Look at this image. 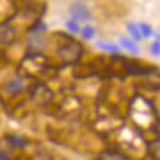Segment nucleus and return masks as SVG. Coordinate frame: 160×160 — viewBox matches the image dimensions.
I'll return each instance as SVG.
<instances>
[{
    "instance_id": "obj_5",
    "label": "nucleus",
    "mask_w": 160,
    "mask_h": 160,
    "mask_svg": "<svg viewBox=\"0 0 160 160\" xmlns=\"http://www.w3.org/2000/svg\"><path fill=\"white\" fill-rule=\"evenodd\" d=\"M94 35H95L94 28H91V26H85L84 29H81V36H82L84 39L90 40V39L94 38Z\"/></svg>"
},
{
    "instance_id": "obj_9",
    "label": "nucleus",
    "mask_w": 160,
    "mask_h": 160,
    "mask_svg": "<svg viewBox=\"0 0 160 160\" xmlns=\"http://www.w3.org/2000/svg\"><path fill=\"white\" fill-rule=\"evenodd\" d=\"M108 160H129L126 159L124 155H120V154H115V152H111V155L109 156Z\"/></svg>"
},
{
    "instance_id": "obj_7",
    "label": "nucleus",
    "mask_w": 160,
    "mask_h": 160,
    "mask_svg": "<svg viewBox=\"0 0 160 160\" xmlns=\"http://www.w3.org/2000/svg\"><path fill=\"white\" fill-rule=\"evenodd\" d=\"M66 28H68L70 31H72V32H79V31H80L79 24H78L75 20H69V21L66 22Z\"/></svg>"
},
{
    "instance_id": "obj_8",
    "label": "nucleus",
    "mask_w": 160,
    "mask_h": 160,
    "mask_svg": "<svg viewBox=\"0 0 160 160\" xmlns=\"http://www.w3.org/2000/svg\"><path fill=\"white\" fill-rule=\"evenodd\" d=\"M150 51H151V54L155 55V56H159V55H160V41H159V40L154 41V42L150 45Z\"/></svg>"
},
{
    "instance_id": "obj_10",
    "label": "nucleus",
    "mask_w": 160,
    "mask_h": 160,
    "mask_svg": "<svg viewBox=\"0 0 160 160\" xmlns=\"http://www.w3.org/2000/svg\"><path fill=\"white\" fill-rule=\"evenodd\" d=\"M152 150H154V154L160 159V141H156L152 145Z\"/></svg>"
},
{
    "instance_id": "obj_4",
    "label": "nucleus",
    "mask_w": 160,
    "mask_h": 160,
    "mask_svg": "<svg viewBox=\"0 0 160 160\" xmlns=\"http://www.w3.org/2000/svg\"><path fill=\"white\" fill-rule=\"evenodd\" d=\"M98 48H100L104 51L119 52V46H116L115 44H110V42H98Z\"/></svg>"
},
{
    "instance_id": "obj_3",
    "label": "nucleus",
    "mask_w": 160,
    "mask_h": 160,
    "mask_svg": "<svg viewBox=\"0 0 160 160\" xmlns=\"http://www.w3.org/2000/svg\"><path fill=\"white\" fill-rule=\"evenodd\" d=\"M120 44H121V46H124V48L128 49L129 51H132V52H138V51H139V49H138V46L134 44V41L129 40V39H126V38H121V39H120Z\"/></svg>"
},
{
    "instance_id": "obj_6",
    "label": "nucleus",
    "mask_w": 160,
    "mask_h": 160,
    "mask_svg": "<svg viewBox=\"0 0 160 160\" xmlns=\"http://www.w3.org/2000/svg\"><path fill=\"white\" fill-rule=\"evenodd\" d=\"M139 29H140L141 35L145 36V38H149V36H151V34H152L151 28H150L148 24H145V22H141V24L139 25Z\"/></svg>"
},
{
    "instance_id": "obj_2",
    "label": "nucleus",
    "mask_w": 160,
    "mask_h": 160,
    "mask_svg": "<svg viewBox=\"0 0 160 160\" xmlns=\"http://www.w3.org/2000/svg\"><path fill=\"white\" fill-rule=\"evenodd\" d=\"M128 30H129V32H130V35L136 40V41H139V40H141V32H140V29H139V25H136V24H129L128 25Z\"/></svg>"
},
{
    "instance_id": "obj_1",
    "label": "nucleus",
    "mask_w": 160,
    "mask_h": 160,
    "mask_svg": "<svg viewBox=\"0 0 160 160\" xmlns=\"http://www.w3.org/2000/svg\"><path fill=\"white\" fill-rule=\"evenodd\" d=\"M70 15H71L72 20H75L76 22H80V21L86 22L91 18L89 8L81 1H76L70 6Z\"/></svg>"
},
{
    "instance_id": "obj_11",
    "label": "nucleus",
    "mask_w": 160,
    "mask_h": 160,
    "mask_svg": "<svg viewBox=\"0 0 160 160\" xmlns=\"http://www.w3.org/2000/svg\"><path fill=\"white\" fill-rule=\"evenodd\" d=\"M158 40H159V41H160V35H158Z\"/></svg>"
}]
</instances>
